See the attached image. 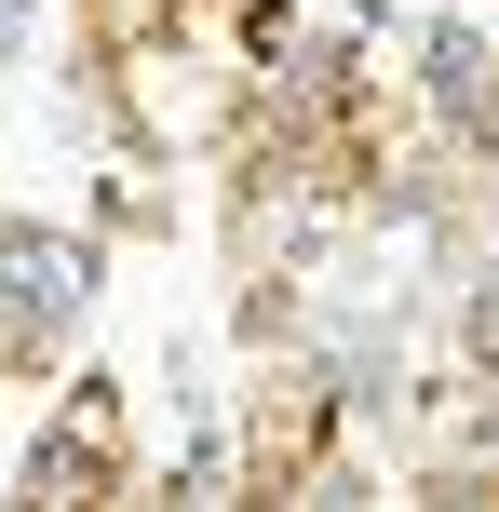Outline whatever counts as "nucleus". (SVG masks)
Returning <instances> with one entry per match:
<instances>
[{"label":"nucleus","mask_w":499,"mask_h":512,"mask_svg":"<svg viewBox=\"0 0 499 512\" xmlns=\"http://www.w3.org/2000/svg\"><path fill=\"white\" fill-rule=\"evenodd\" d=\"M0 283H14V310H68L81 297V256L54 230H14V243H0Z\"/></svg>","instance_id":"1"},{"label":"nucleus","mask_w":499,"mask_h":512,"mask_svg":"<svg viewBox=\"0 0 499 512\" xmlns=\"http://www.w3.org/2000/svg\"><path fill=\"white\" fill-rule=\"evenodd\" d=\"M14 27H27V0H0V54H14Z\"/></svg>","instance_id":"2"}]
</instances>
